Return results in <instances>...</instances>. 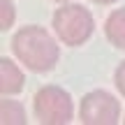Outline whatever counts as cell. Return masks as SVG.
Returning a JSON list of instances; mask_svg holds the SVG:
<instances>
[{
  "instance_id": "1",
  "label": "cell",
  "mask_w": 125,
  "mask_h": 125,
  "mask_svg": "<svg viewBox=\"0 0 125 125\" xmlns=\"http://www.w3.org/2000/svg\"><path fill=\"white\" fill-rule=\"evenodd\" d=\"M12 51L30 72H49L58 62V44L42 26H23L16 30Z\"/></svg>"
},
{
  "instance_id": "2",
  "label": "cell",
  "mask_w": 125,
  "mask_h": 125,
  "mask_svg": "<svg viewBox=\"0 0 125 125\" xmlns=\"http://www.w3.org/2000/svg\"><path fill=\"white\" fill-rule=\"evenodd\" d=\"M93 14L83 5L65 2L53 14V30L67 46H79L93 35Z\"/></svg>"
},
{
  "instance_id": "3",
  "label": "cell",
  "mask_w": 125,
  "mask_h": 125,
  "mask_svg": "<svg viewBox=\"0 0 125 125\" xmlns=\"http://www.w3.org/2000/svg\"><path fill=\"white\" fill-rule=\"evenodd\" d=\"M35 116L44 125H65L72 121V100L58 86H44L35 95Z\"/></svg>"
},
{
  "instance_id": "4",
  "label": "cell",
  "mask_w": 125,
  "mask_h": 125,
  "mask_svg": "<svg viewBox=\"0 0 125 125\" xmlns=\"http://www.w3.org/2000/svg\"><path fill=\"white\" fill-rule=\"evenodd\" d=\"M79 118L88 125H114L121 121V104L107 90H90L81 100Z\"/></svg>"
},
{
  "instance_id": "5",
  "label": "cell",
  "mask_w": 125,
  "mask_h": 125,
  "mask_svg": "<svg viewBox=\"0 0 125 125\" xmlns=\"http://www.w3.org/2000/svg\"><path fill=\"white\" fill-rule=\"evenodd\" d=\"M23 72L9 58H0V90L2 95H16L23 90Z\"/></svg>"
},
{
  "instance_id": "6",
  "label": "cell",
  "mask_w": 125,
  "mask_h": 125,
  "mask_svg": "<svg viewBox=\"0 0 125 125\" xmlns=\"http://www.w3.org/2000/svg\"><path fill=\"white\" fill-rule=\"evenodd\" d=\"M104 35L116 49H125V7H118L104 21Z\"/></svg>"
},
{
  "instance_id": "7",
  "label": "cell",
  "mask_w": 125,
  "mask_h": 125,
  "mask_svg": "<svg viewBox=\"0 0 125 125\" xmlns=\"http://www.w3.org/2000/svg\"><path fill=\"white\" fill-rule=\"evenodd\" d=\"M0 114H2V123H26V111L16 100H2L0 102Z\"/></svg>"
},
{
  "instance_id": "8",
  "label": "cell",
  "mask_w": 125,
  "mask_h": 125,
  "mask_svg": "<svg viewBox=\"0 0 125 125\" xmlns=\"http://www.w3.org/2000/svg\"><path fill=\"white\" fill-rule=\"evenodd\" d=\"M0 7H2V19H0V28L9 30L14 23V5L9 0H0Z\"/></svg>"
},
{
  "instance_id": "9",
  "label": "cell",
  "mask_w": 125,
  "mask_h": 125,
  "mask_svg": "<svg viewBox=\"0 0 125 125\" xmlns=\"http://www.w3.org/2000/svg\"><path fill=\"white\" fill-rule=\"evenodd\" d=\"M114 81H116V88L118 93L125 97V60L121 62V65L116 67V74H114Z\"/></svg>"
},
{
  "instance_id": "10",
  "label": "cell",
  "mask_w": 125,
  "mask_h": 125,
  "mask_svg": "<svg viewBox=\"0 0 125 125\" xmlns=\"http://www.w3.org/2000/svg\"><path fill=\"white\" fill-rule=\"evenodd\" d=\"M93 2H97V5H111V2H116V0H93Z\"/></svg>"
},
{
  "instance_id": "11",
  "label": "cell",
  "mask_w": 125,
  "mask_h": 125,
  "mask_svg": "<svg viewBox=\"0 0 125 125\" xmlns=\"http://www.w3.org/2000/svg\"><path fill=\"white\" fill-rule=\"evenodd\" d=\"M56 2H70V0H56Z\"/></svg>"
},
{
  "instance_id": "12",
  "label": "cell",
  "mask_w": 125,
  "mask_h": 125,
  "mask_svg": "<svg viewBox=\"0 0 125 125\" xmlns=\"http://www.w3.org/2000/svg\"><path fill=\"white\" fill-rule=\"evenodd\" d=\"M123 123H125V118H123Z\"/></svg>"
}]
</instances>
